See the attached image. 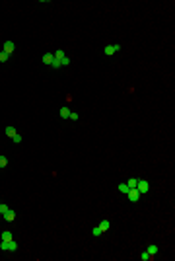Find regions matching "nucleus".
<instances>
[{
    "label": "nucleus",
    "instance_id": "13",
    "mask_svg": "<svg viewBox=\"0 0 175 261\" xmlns=\"http://www.w3.org/2000/svg\"><path fill=\"white\" fill-rule=\"evenodd\" d=\"M6 135H8L10 138H14V136L18 135V133H16V129H14V127H6Z\"/></svg>",
    "mask_w": 175,
    "mask_h": 261
},
{
    "label": "nucleus",
    "instance_id": "2",
    "mask_svg": "<svg viewBox=\"0 0 175 261\" xmlns=\"http://www.w3.org/2000/svg\"><path fill=\"white\" fill-rule=\"evenodd\" d=\"M136 189H138L140 195H142V193H148V191H150V183H148L146 179H138V183H136Z\"/></svg>",
    "mask_w": 175,
    "mask_h": 261
},
{
    "label": "nucleus",
    "instance_id": "9",
    "mask_svg": "<svg viewBox=\"0 0 175 261\" xmlns=\"http://www.w3.org/2000/svg\"><path fill=\"white\" fill-rule=\"evenodd\" d=\"M146 252L148 253H150V255H156V253H158V246H156V244H150V246H148V249H146Z\"/></svg>",
    "mask_w": 175,
    "mask_h": 261
},
{
    "label": "nucleus",
    "instance_id": "3",
    "mask_svg": "<svg viewBox=\"0 0 175 261\" xmlns=\"http://www.w3.org/2000/svg\"><path fill=\"white\" fill-rule=\"evenodd\" d=\"M127 197H129V201H132V203H136V201L140 199V193H138V189L134 187V189H129V193H127Z\"/></svg>",
    "mask_w": 175,
    "mask_h": 261
},
{
    "label": "nucleus",
    "instance_id": "15",
    "mask_svg": "<svg viewBox=\"0 0 175 261\" xmlns=\"http://www.w3.org/2000/svg\"><path fill=\"white\" fill-rule=\"evenodd\" d=\"M119 191L127 195V193H129V185H127V183H121V185H119Z\"/></svg>",
    "mask_w": 175,
    "mask_h": 261
},
{
    "label": "nucleus",
    "instance_id": "12",
    "mask_svg": "<svg viewBox=\"0 0 175 261\" xmlns=\"http://www.w3.org/2000/svg\"><path fill=\"white\" fill-rule=\"evenodd\" d=\"M60 117H62V119H68V117H70V109L68 107H60Z\"/></svg>",
    "mask_w": 175,
    "mask_h": 261
},
{
    "label": "nucleus",
    "instance_id": "20",
    "mask_svg": "<svg viewBox=\"0 0 175 261\" xmlns=\"http://www.w3.org/2000/svg\"><path fill=\"white\" fill-rule=\"evenodd\" d=\"M51 66H53V68H62V66H60V61H56V59H53Z\"/></svg>",
    "mask_w": 175,
    "mask_h": 261
},
{
    "label": "nucleus",
    "instance_id": "5",
    "mask_svg": "<svg viewBox=\"0 0 175 261\" xmlns=\"http://www.w3.org/2000/svg\"><path fill=\"white\" fill-rule=\"evenodd\" d=\"M2 216H4V218L8 220V222H12V220H16V212H14V210H12V209H8V210H6V212H4V215H2Z\"/></svg>",
    "mask_w": 175,
    "mask_h": 261
},
{
    "label": "nucleus",
    "instance_id": "1",
    "mask_svg": "<svg viewBox=\"0 0 175 261\" xmlns=\"http://www.w3.org/2000/svg\"><path fill=\"white\" fill-rule=\"evenodd\" d=\"M0 249H2V252H16V249H18V244H16V240L0 242Z\"/></svg>",
    "mask_w": 175,
    "mask_h": 261
},
{
    "label": "nucleus",
    "instance_id": "16",
    "mask_svg": "<svg viewBox=\"0 0 175 261\" xmlns=\"http://www.w3.org/2000/svg\"><path fill=\"white\" fill-rule=\"evenodd\" d=\"M8 166V158L6 156H0V168H6Z\"/></svg>",
    "mask_w": 175,
    "mask_h": 261
},
{
    "label": "nucleus",
    "instance_id": "6",
    "mask_svg": "<svg viewBox=\"0 0 175 261\" xmlns=\"http://www.w3.org/2000/svg\"><path fill=\"white\" fill-rule=\"evenodd\" d=\"M103 53H105V55L107 57H111V55H115V45H105V47H103Z\"/></svg>",
    "mask_w": 175,
    "mask_h": 261
},
{
    "label": "nucleus",
    "instance_id": "23",
    "mask_svg": "<svg viewBox=\"0 0 175 261\" xmlns=\"http://www.w3.org/2000/svg\"><path fill=\"white\" fill-rule=\"evenodd\" d=\"M68 119H72V121H78V113L70 111V117H68Z\"/></svg>",
    "mask_w": 175,
    "mask_h": 261
},
{
    "label": "nucleus",
    "instance_id": "14",
    "mask_svg": "<svg viewBox=\"0 0 175 261\" xmlns=\"http://www.w3.org/2000/svg\"><path fill=\"white\" fill-rule=\"evenodd\" d=\"M140 259H142V261H150V259H152V255H150L148 252H142V253H140Z\"/></svg>",
    "mask_w": 175,
    "mask_h": 261
},
{
    "label": "nucleus",
    "instance_id": "11",
    "mask_svg": "<svg viewBox=\"0 0 175 261\" xmlns=\"http://www.w3.org/2000/svg\"><path fill=\"white\" fill-rule=\"evenodd\" d=\"M109 220H101V222H99V228H101V232H107V230H109Z\"/></svg>",
    "mask_w": 175,
    "mask_h": 261
},
{
    "label": "nucleus",
    "instance_id": "21",
    "mask_svg": "<svg viewBox=\"0 0 175 261\" xmlns=\"http://www.w3.org/2000/svg\"><path fill=\"white\" fill-rule=\"evenodd\" d=\"M8 209H10L8 205H4V203H0V215H4V212H6Z\"/></svg>",
    "mask_w": 175,
    "mask_h": 261
},
{
    "label": "nucleus",
    "instance_id": "10",
    "mask_svg": "<svg viewBox=\"0 0 175 261\" xmlns=\"http://www.w3.org/2000/svg\"><path fill=\"white\" fill-rule=\"evenodd\" d=\"M136 183H138V177H130L129 181H127V185H129V189H134Z\"/></svg>",
    "mask_w": 175,
    "mask_h": 261
},
{
    "label": "nucleus",
    "instance_id": "4",
    "mask_svg": "<svg viewBox=\"0 0 175 261\" xmlns=\"http://www.w3.org/2000/svg\"><path fill=\"white\" fill-rule=\"evenodd\" d=\"M14 51H16V43H14V41H6V43H4V53L12 55Z\"/></svg>",
    "mask_w": 175,
    "mask_h": 261
},
{
    "label": "nucleus",
    "instance_id": "18",
    "mask_svg": "<svg viewBox=\"0 0 175 261\" xmlns=\"http://www.w3.org/2000/svg\"><path fill=\"white\" fill-rule=\"evenodd\" d=\"M70 65V59L68 57H62V59H60V66H68Z\"/></svg>",
    "mask_w": 175,
    "mask_h": 261
},
{
    "label": "nucleus",
    "instance_id": "22",
    "mask_svg": "<svg viewBox=\"0 0 175 261\" xmlns=\"http://www.w3.org/2000/svg\"><path fill=\"white\" fill-rule=\"evenodd\" d=\"M92 232H93V236H101V234H103V232H101V228H99V226H95V228H93Z\"/></svg>",
    "mask_w": 175,
    "mask_h": 261
},
{
    "label": "nucleus",
    "instance_id": "17",
    "mask_svg": "<svg viewBox=\"0 0 175 261\" xmlns=\"http://www.w3.org/2000/svg\"><path fill=\"white\" fill-rule=\"evenodd\" d=\"M8 59H10V55H8V53H4V51L0 53V62H6Z\"/></svg>",
    "mask_w": 175,
    "mask_h": 261
},
{
    "label": "nucleus",
    "instance_id": "19",
    "mask_svg": "<svg viewBox=\"0 0 175 261\" xmlns=\"http://www.w3.org/2000/svg\"><path fill=\"white\" fill-rule=\"evenodd\" d=\"M12 142H14V144H20V142H22V135L18 133V135H16L14 138H12Z\"/></svg>",
    "mask_w": 175,
    "mask_h": 261
},
{
    "label": "nucleus",
    "instance_id": "7",
    "mask_svg": "<svg viewBox=\"0 0 175 261\" xmlns=\"http://www.w3.org/2000/svg\"><path fill=\"white\" fill-rule=\"evenodd\" d=\"M53 59H55V57H53V53H45V55H43V62H45L47 66H51Z\"/></svg>",
    "mask_w": 175,
    "mask_h": 261
},
{
    "label": "nucleus",
    "instance_id": "8",
    "mask_svg": "<svg viewBox=\"0 0 175 261\" xmlns=\"http://www.w3.org/2000/svg\"><path fill=\"white\" fill-rule=\"evenodd\" d=\"M0 240H2V242H10V240H12V232H10V230H4L2 236H0Z\"/></svg>",
    "mask_w": 175,
    "mask_h": 261
}]
</instances>
